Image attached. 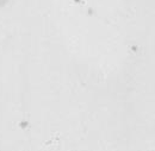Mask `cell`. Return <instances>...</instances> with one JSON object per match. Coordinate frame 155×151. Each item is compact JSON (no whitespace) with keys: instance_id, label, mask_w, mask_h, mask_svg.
Instances as JSON below:
<instances>
[{"instance_id":"6da1fadb","label":"cell","mask_w":155,"mask_h":151,"mask_svg":"<svg viewBox=\"0 0 155 151\" xmlns=\"http://www.w3.org/2000/svg\"><path fill=\"white\" fill-rule=\"evenodd\" d=\"M10 2V0H0V8L1 7H4L6 4H8Z\"/></svg>"}]
</instances>
